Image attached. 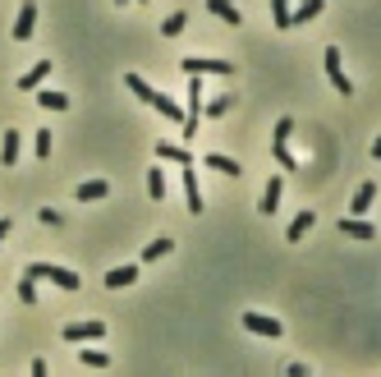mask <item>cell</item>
Instances as JSON below:
<instances>
[{
    "label": "cell",
    "mask_w": 381,
    "mask_h": 377,
    "mask_svg": "<svg viewBox=\"0 0 381 377\" xmlns=\"http://www.w3.org/2000/svg\"><path fill=\"white\" fill-rule=\"evenodd\" d=\"M101 336H106V322H101V317H87V322H70V327H65V341H74V345L101 341Z\"/></svg>",
    "instance_id": "obj_5"
},
{
    "label": "cell",
    "mask_w": 381,
    "mask_h": 377,
    "mask_svg": "<svg viewBox=\"0 0 381 377\" xmlns=\"http://www.w3.org/2000/svg\"><path fill=\"white\" fill-rule=\"evenodd\" d=\"M271 23L289 28V0H271Z\"/></svg>",
    "instance_id": "obj_27"
},
{
    "label": "cell",
    "mask_w": 381,
    "mask_h": 377,
    "mask_svg": "<svg viewBox=\"0 0 381 377\" xmlns=\"http://www.w3.org/2000/svg\"><path fill=\"white\" fill-rule=\"evenodd\" d=\"M18 304H37V285L28 281V276L18 281Z\"/></svg>",
    "instance_id": "obj_32"
},
{
    "label": "cell",
    "mask_w": 381,
    "mask_h": 377,
    "mask_svg": "<svg viewBox=\"0 0 381 377\" xmlns=\"http://www.w3.org/2000/svg\"><path fill=\"white\" fill-rule=\"evenodd\" d=\"M78 359H83L87 368H106V364H111V354H106V350H92V345H83V350H78Z\"/></svg>",
    "instance_id": "obj_26"
},
{
    "label": "cell",
    "mask_w": 381,
    "mask_h": 377,
    "mask_svg": "<svg viewBox=\"0 0 381 377\" xmlns=\"http://www.w3.org/2000/svg\"><path fill=\"white\" fill-rule=\"evenodd\" d=\"M207 9L221 18V23H230V28L243 23V14H239V5H234V0H207Z\"/></svg>",
    "instance_id": "obj_16"
},
{
    "label": "cell",
    "mask_w": 381,
    "mask_h": 377,
    "mask_svg": "<svg viewBox=\"0 0 381 377\" xmlns=\"http://www.w3.org/2000/svg\"><path fill=\"white\" fill-rule=\"evenodd\" d=\"M115 5H124V0H115Z\"/></svg>",
    "instance_id": "obj_36"
},
{
    "label": "cell",
    "mask_w": 381,
    "mask_h": 377,
    "mask_svg": "<svg viewBox=\"0 0 381 377\" xmlns=\"http://www.w3.org/2000/svg\"><path fill=\"white\" fill-rule=\"evenodd\" d=\"M148 193H152L156 202L165 198V170H161V161H156V170H148Z\"/></svg>",
    "instance_id": "obj_25"
},
{
    "label": "cell",
    "mask_w": 381,
    "mask_h": 377,
    "mask_svg": "<svg viewBox=\"0 0 381 377\" xmlns=\"http://www.w3.org/2000/svg\"><path fill=\"white\" fill-rule=\"evenodd\" d=\"M106 193H111V185H106V180H83V185L74 189V198H78V202H101Z\"/></svg>",
    "instance_id": "obj_17"
},
{
    "label": "cell",
    "mask_w": 381,
    "mask_h": 377,
    "mask_svg": "<svg viewBox=\"0 0 381 377\" xmlns=\"http://www.w3.org/2000/svg\"><path fill=\"white\" fill-rule=\"evenodd\" d=\"M170 248H175V239H152V244H143V263H156V258H165V253H170Z\"/></svg>",
    "instance_id": "obj_23"
},
{
    "label": "cell",
    "mask_w": 381,
    "mask_h": 377,
    "mask_svg": "<svg viewBox=\"0 0 381 377\" xmlns=\"http://www.w3.org/2000/svg\"><path fill=\"white\" fill-rule=\"evenodd\" d=\"M243 327H248L253 336H271V341H276V336L285 332V327H280V317H271V313H258V308H248V313H243Z\"/></svg>",
    "instance_id": "obj_4"
},
{
    "label": "cell",
    "mask_w": 381,
    "mask_h": 377,
    "mask_svg": "<svg viewBox=\"0 0 381 377\" xmlns=\"http://www.w3.org/2000/svg\"><path fill=\"white\" fill-rule=\"evenodd\" d=\"M372 202H377V185L368 180V185H358V189H354V202H349V217H368V212H372Z\"/></svg>",
    "instance_id": "obj_11"
},
{
    "label": "cell",
    "mask_w": 381,
    "mask_h": 377,
    "mask_svg": "<svg viewBox=\"0 0 381 377\" xmlns=\"http://www.w3.org/2000/svg\"><path fill=\"white\" fill-rule=\"evenodd\" d=\"M280 193H285V175H280V170H271L267 189H262V202H258L262 217H276V212H280Z\"/></svg>",
    "instance_id": "obj_6"
},
{
    "label": "cell",
    "mask_w": 381,
    "mask_h": 377,
    "mask_svg": "<svg viewBox=\"0 0 381 377\" xmlns=\"http://www.w3.org/2000/svg\"><path fill=\"white\" fill-rule=\"evenodd\" d=\"M202 166H207V170H221V175H239V161H234V157H221V152H207V157H202Z\"/></svg>",
    "instance_id": "obj_21"
},
{
    "label": "cell",
    "mask_w": 381,
    "mask_h": 377,
    "mask_svg": "<svg viewBox=\"0 0 381 377\" xmlns=\"http://www.w3.org/2000/svg\"><path fill=\"white\" fill-rule=\"evenodd\" d=\"M18 152H23V133H18V129H5V133H0V166H14Z\"/></svg>",
    "instance_id": "obj_10"
},
{
    "label": "cell",
    "mask_w": 381,
    "mask_h": 377,
    "mask_svg": "<svg viewBox=\"0 0 381 377\" xmlns=\"http://www.w3.org/2000/svg\"><path fill=\"white\" fill-rule=\"evenodd\" d=\"M33 152H37V157H51V129H42V133H37V143H33Z\"/></svg>",
    "instance_id": "obj_31"
},
{
    "label": "cell",
    "mask_w": 381,
    "mask_h": 377,
    "mask_svg": "<svg viewBox=\"0 0 381 377\" xmlns=\"http://www.w3.org/2000/svg\"><path fill=\"white\" fill-rule=\"evenodd\" d=\"M289 133H294V120H276V129H271V143H289Z\"/></svg>",
    "instance_id": "obj_30"
},
{
    "label": "cell",
    "mask_w": 381,
    "mask_h": 377,
    "mask_svg": "<svg viewBox=\"0 0 381 377\" xmlns=\"http://www.w3.org/2000/svg\"><path fill=\"white\" fill-rule=\"evenodd\" d=\"M321 65H326V79H331V88H336L340 97H354V83H349L345 65H340V46H326V55H321Z\"/></svg>",
    "instance_id": "obj_3"
},
{
    "label": "cell",
    "mask_w": 381,
    "mask_h": 377,
    "mask_svg": "<svg viewBox=\"0 0 381 377\" xmlns=\"http://www.w3.org/2000/svg\"><path fill=\"white\" fill-rule=\"evenodd\" d=\"M184 28H189V14H170V18L161 23V33H165V37H180Z\"/></svg>",
    "instance_id": "obj_28"
},
{
    "label": "cell",
    "mask_w": 381,
    "mask_h": 377,
    "mask_svg": "<svg viewBox=\"0 0 381 377\" xmlns=\"http://www.w3.org/2000/svg\"><path fill=\"white\" fill-rule=\"evenodd\" d=\"M124 88L138 97V102H148V106H152V97H156V88H152L148 79H143V74H124Z\"/></svg>",
    "instance_id": "obj_20"
},
{
    "label": "cell",
    "mask_w": 381,
    "mask_h": 377,
    "mask_svg": "<svg viewBox=\"0 0 381 377\" xmlns=\"http://www.w3.org/2000/svg\"><path fill=\"white\" fill-rule=\"evenodd\" d=\"M46 74H51V60H37L28 74H18V88H23V92H37V88L46 83Z\"/></svg>",
    "instance_id": "obj_14"
},
{
    "label": "cell",
    "mask_w": 381,
    "mask_h": 377,
    "mask_svg": "<svg viewBox=\"0 0 381 377\" xmlns=\"http://www.w3.org/2000/svg\"><path fill=\"white\" fill-rule=\"evenodd\" d=\"M37 217H42V226H60V212H55V207H42Z\"/></svg>",
    "instance_id": "obj_33"
},
{
    "label": "cell",
    "mask_w": 381,
    "mask_h": 377,
    "mask_svg": "<svg viewBox=\"0 0 381 377\" xmlns=\"http://www.w3.org/2000/svg\"><path fill=\"white\" fill-rule=\"evenodd\" d=\"M340 235H345V239H363V244H368V239H377V226H372V221H363V217H340Z\"/></svg>",
    "instance_id": "obj_7"
},
{
    "label": "cell",
    "mask_w": 381,
    "mask_h": 377,
    "mask_svg": "<svg viewBox=\"0 0 381 377\" xmlns=\"http://www.w3.org/2000/svg\"><path fill=\"white\" fill-rule=\"evenodd\" d=\"M9 230H14V221H9V217H0V244L9 239Z\"/></svg>",
    "instance_id": "obj_35"
},
{
    "label": "cell",
    "mask_w": 381,
    "mask_h": 377,
    "mask_svg": "<svg viewBox=\"0 0 381 377\" xmlns=\"http://www.w3.org/2000/svg\"><path fill=\"white\" fill-rule=\"evenodd\" d=\"M28 281H51L60 290H78V285H83L74 267H60V263H33V267H28Z\"/></svg>",
    "instance_id": "obj_1"
},
{
    "label": "cell",
    "mask_w": 381,
    "mask_h": 377,
    "mask_svg": "<svg viewBox=\"0 0 381 377\" xmlns=\"http://www.w3.org/2000/svg\"><path fill=\"white\" fill-rule=\"evenodd\" d=\"M152 111H161L165 120H175V124H184V106L175 102V97H165V92H156L152 97Z\"/></svg>",
    "instance_id": "obj_18"
},
{
    "label": "cell",
    "mask_w": 381,
    "mask_h": 377,
    "mask_svg": "<svg viewBox=\"0 0 381 377\" xmlns=\"http://www.w3.org/2000/svg\"><path fill=\"white\" fill-rule=\"evenodd\" d=\"M180 70L189 74V79H202V74H221V79H230L234 65H230V60H211V55H184Z\"/></svg>",
    "instance_id": "obj_2"
},
{
    "label": "cell",
    "mask_w": 381,
    "mask_h": 377,
    "mask_svg": "<svg viewBox=\"0 0 381 377\" xmlns=\"http://www.w3.org/2000/svg\"><path fill=\"white\" fill-rule=\"evenodd\" d=\"M312 226H317V212H312V207H304V212H299V217L294 221H289V230H285V239H289V244H299V239H304L308 235V230Z\"/></svg>",
    "instance_id": "obj_13"
},
{
    "label": "cell",
    "mask_w": 381,
    "mask_h": 377,
    "mask_svg": "<svg viewBox=\"0 0 381 377\" xmlns=\"http://www.w3.org/2000/svg\"><path fill=\"white\" fill-rule=\"evenodd\" d=\"M28 377H46V359H33V368H28Z\"/></svg>",
    "instance_id": "obj_34"
},
{
    "label": "cell",
    "mask_w": 381,
    "mask_h": 377,
    "mask_svg": "<svg viewBox=\"0 0 381 377\" xmlns=\"http://www.w3.org/2000/svg\"><path fill=\"white\" fill-rule=\"evenodd\" d=\"M156 161H175V166H193V152L184 143H156Z\"/></svg>",
    "instance_id": "obj_12"
},
{
    "label": "cell",
    "mask_w": 381,
    "mask_h": 377,
    "mask_svg": "<svg viewBox=\"0 0 381 377\" xmlns=\"http://www.w3.org/2000/svg\"><path fill=\"white\" fill-rule=\"evenodd\" d=\"M37 106H42V111H65V106H70V97H65V92H51V88H37Z\"/></svg>",
    "instance_id": "obj_22"
},
{
    "label": "cell",
    "mask_w": 381,
    "mask_h": 377,
    "mask_svg": "<svg viewBox=\"0 0 381 377\" xmlns=\"http://www.w3.org/2000/svg\"><path fill=\"white\" fill-rule=\"evenodd\" d=\"M234 106V97H216V102H202V115H226Z\"/></svg>",
    "instance_id": "obj_29"
},
{
    "label": "cell",
    "mask_w": 381,
    "mask_h": 377,
    "mask_svg": "<svg viewBox=\"0 0 381 377\" xmlns=\"http://www.w3.org/2000/svg\"><path fill=\"white\" fill-rule=\"evenodd\" d=\"M180 180H184V198H189V212L198 217L202 212V189H198V170L193 166H180Z\"/></svg>",
    "instance_id": "obj_9"
},
{
    "label": "cell",
    "mask_w": 381,
    "mask_h": 377,
    "mask_svg": "<svg viewBox=\"0 0 381 377\" xmlns=\"http://www.w3.org/2000/svg\"><path fill=\"white\" fill-rule=\"evenodd\" d=\"M33 28H37V5H33V0H23V5H18V18H14V42H28Z\"/></svg>",
    "instance_id": "obj_8"
},
{
    "label": "cell",
    "mask_w": 381,
    "mask_h": 377,
    "mask_svg": "<svg viewBox=\"0 0 381 377\" xmlns=\"http://www.w3.org/2000/svg\"><path fill=\"white\" fill-rule=\"evenodd\" d=\"M271 157H276L280 170H299V161H294V152H289V143H271Z\"/></svg>",
    "instance_id": "obj_24"
},
{
    "label": "cell",
    "mask_w": 381,
    "mask_h": 377,
    "mask_svg": "<svg viewBox=\"0 0 381 377\" xmlns=\"http://www.w3.org/2000/svg\"><path fill=\"white\" fill-rule=\"evenodd\" d=\"M321 5H326V0H304L299 9H289V28H299V23H312V18L321 14Z\"/></svg>",
    "instance_id": "obj_19"
},
{
    "label": "cell",
    "mask_w": 381,
    "mask_h": 377,
    "mask_svg": "<svg viewBox=\"0 0 381 377\" xmlns=\"http://www.w3.org/2000/svg\"><path fill=\"white\" fill-rule=\"evenodd\" d=\"M133 281H138V263H124V267H111V272H106V285L111 290H124Z\"/></svg>",
    "instance_id": "obj_15"
}]
</instances>
